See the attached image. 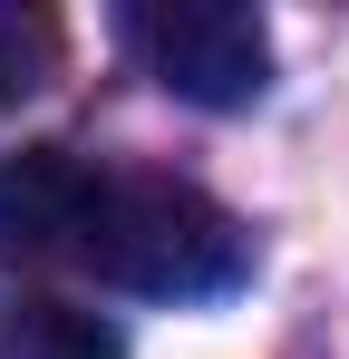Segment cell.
<instances>
[{"label":"cell","instance_id":"cell-1","mask_svg":"<svg viewBox=\"0 0 349 359\" xmlns=\"http://www.w3.org/2000/svg\"><path fill=\"white\" fill-rule=\"evenodd\" d=\"M68 262H88L107 292L146 301H214L242 282L252 243L204 184L156 175V165H88V204H78V243Z\"/></svg>","mask_w":349,"mask_h":359},{"label":"cell","instance_id":"cell-3","mask_svg":"<svg viewBox=\"0 0 349 359\" xmlns=\"http://www.w3.org/2000/svg\"><path fill=\"white\" fill-rule=\"evenodd\" d=\"M78 204H88V156L68 146L0 156V262H68Z\"/></svg>","mask_w":349,"mask_h":359},{"label":"cell","instance_id":"cell-2","mask_svg":"<svg viewBox=\"0 0 349 359\" xmlns=\"http://www.w3.org/2000/svg\"><path fill=\"white\" fill-rule=\"evenodd\" d=\"M126 49L184 107H252L272 88V29L242 0H136Z\"/></svg>","mask_w":349,"mask_h":359},{"label":"cell","instance_id":"cell-5","mask_svg":"<svg viewBox=\"0 0 349 359\" xmlns=\"http://www.w3.org/2000/svg\"><path fill=\"white\" fill-rule=\"evenodd\" d=\"M68 59V29H58L39 0H0V107H20V97H39Z\"/></svg>","mask_w":349,"mask_h":359},{"label":"cell","instance_id":"cell-4","mask_svg":"<svg viewBox=\"0 0 349 359\" xmlns=\"http://www.w3.org/2000/svg\"><path fill=\"white\" fill-rule=\"evenodd\" d=\"M0 359H126V330L58 292H0Z\"/></svg>","mask_w":349,"mask_h":359}]
</instances>
